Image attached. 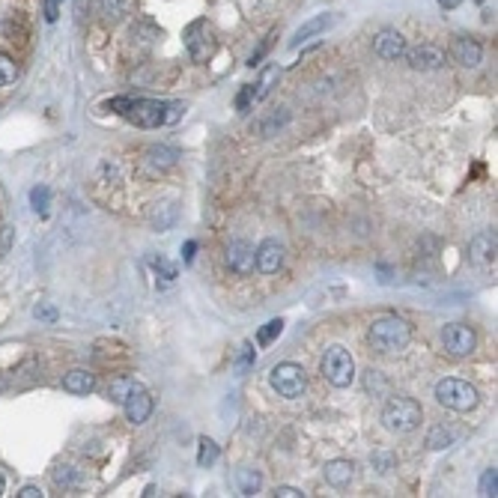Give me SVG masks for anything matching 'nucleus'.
Returning a JSON list of instances; mask_svg holds the SVG:
<instances>
[{"label":"nucleus","instance_id":"f257e3e1","mask_svg":"<svg viewBox=\"0 0 498 498\" xmlns=\"http://www.w3.org/2000/svg\"><path fill=\"white\" fill-rule=\"evenodd\" d=\"M186 108L182 105H171V102H156V98H131V108L126 117L141 126V128H158V126H171L176 123Z\"/></svg>","mask_w":498,"mask_h":498},{"label":"nucleus","instance_id":"f03ea898","mask_svg":"<svg viewBox=\"0 0 498 498\" xmlns=\"http://www.w3.org/2000/svg\"><path fill=\"white\" fill-rule=\"evenodd\" d=\"M412 331L400 317H379L370 325V343L379 352H400L409 346Z\"/></svg>","mask_w":498,"mask_h":498},{"label":"nucleus","instance_id":"7ed1b4c3","mask_svg":"<svg viewBox=\"0 0 498 498\" xmlns=\"http://www.w3.org/2000/svg\"><path fill=\"white\" fill-rule=\"evenodd\" d=\"M421 418H424V412L412 397H391L385 409H382V424H385L391 433H412V430L421 424Z\"/></svg>","mask_w":498,"mask_h":498},{"label":"nucleus","instance_id":"20e7f679","mask_svg":"<svg viewBox=\"0 0 498 498\" xmlns=\"http://www.w3.org/2000/svg\"><path fill=\"white\" fill-rule=\"evenodd\" d=\"M436 400L444 406V409H454V412H469L477 406V388L469 385L466 379H454V376H447L442 379L439 385H436Z\"/></svg>","mask_w":498,"mask_h":498},{"label":"nucleus","instance_id":"39448f33","mask_svg":"<svg viewBox=\"0 0 498 498\" xmlns=\"http://www.w3.org/2000/svg\"><path fill=\"white\" fill-rule=\"evenodd\" d=\"M322 376L331 382L335 388H350L355 382V361L350 355V350L343 346H328L322 355Z\"/></svg>","mask_w":498,"mask_h":498},{"label":"nucleus","instance_id":"423d86ee","mask_svg":"<svg viewBox=\"0 0 498 498\" xmlns=\"http://www.w3.org/2000/svg\"><path fill=\"white\" fill-rule=\"evenodd\" d=\"M269 382H272V388H275L280 397H287V400H295V397H302L305 388H308L305 367H302V364H293V361H284V364H278V367H272Z\"/></svg>","mask_w":498,"mask_h":498},{"label":"nucleus","instance_id":"0eeeda50","mask_svg":"<svg viewBox=\"0 0 498 498\" xmlns=\"http://www.w3.org/2000/svg\"><path fill=\"white\" fill-rule=\"evenodd\" d=\"M442 346H444V352L447 355H454V358H466L474 352V346H477V337H474V331L469 325H462V322H454V325H447L442 331Z\"/></svg>","mask_w":498,"mask_h":498},{"label":"nucleus","instance_id":"6e6552de","mask_svg":"<svg viewBox=\"0 0 498 498\" xmlns=\"http://www.w3.org/2000/svg\"><path fill=\"white\" fill-rule=\"evenodd\" d=\"M186 48H188L191 60H197V63H203V60L212 57V51H215V36H212V30H209L206 21L188 24V30H186Z\"/></svg>","mask_w":498,"mask_h":498},{"label":"nucleus","instance_id":"1a4fd4ad","mask_svg":"<svg viewBox=\"0 0 498 498\" xmlns=\"http://www.w3.org/2000/svg\"><path fill=\"white\" fill-rule=\"evenodd\" d=\"M254 265L263 275H275L280 265H284V245L278 239H265L254 251Z\"/></svg>","mask_w":498,"mask_h":498},{"label":"nucleus","instance_id":"9d476101","mask_svg":"<svg viewBox=\"0 0 498 498\" xmlns=\"http://www.w3.org/2000/svg\"><path fill=\"white\" fill-rule=\"evenodd\" d=\"M123 412H126V418L128 424H146V418L153 415V397H149L146 388H138V391H131L126 400H123Z\"/></svg>","mask_w":498,"mask_h":498},{"label":"nucleus","instance_id":"9b49d317","mask_svg":"<svg viewBox=\"0 0 498 498\" xmlns=\"http://www.w3.org/2000/svg\"><path fill=\"white\" fill-rule=\"evenodd\" d=\"M227 265L236 275H251L254 272V248L245 239H233L227 245Z\"/></svg>","mask_w":498,"mask_h":498},{"label":"nucleus","instance_id":"f8f14e48","mask_svg":"<svg viewBox=\"0 0 498 498\" xmlns=\"http://www.w3.org/2000/svg\"><path fill=\"white\" fill-rule=\"evenodd\" d=\"M373 51L376 57L382 60H400L406 54V39H403V33H397V30H382L379 36L373 39Z\"/></svg>","mask_w":498,"mask_h":498},{"label":"nucleus","instance_id":"ddd939ff","mask_svg":"<svg viewBox=\"0 0 498 498\" xmlns=\"http://www.w3.org/2000/svg\"><path fill=\"white\" fill-rule=\"evenodd\" d=\"M409 60L412 69L418 72H430V69H439V66H444V54L439 51L436 45H418V48H409V51L403 54Z\"/></svg>","mask_w":498,"mask_h":498},{"label":"nucleus","instance_id":"4468645a","mask_svg":"<svg viewBox=\"0 0 498 498\" xmlns=\"http://www.w3.org/2000/svg\"><path fill=\"white\" fill-rule=\"evenodd\" d=\"M451 57H454L459 66H466V69H474V66L480 63V57H484V51H480V45H477L472 36H459V39H454V45H451Z\"/></svg>","mask_w":498,"mask_h":498},{"label":"nucleus","instance_id":"2eb2a0df","mask_svg":"<svg viewBox=\"0 0 498 498\" xmlns=\"http://www.w3.org/2000/svg\"><path fill=\"white\" fill-rule=\"evenodd\" d=\"M322 474H325V480L331 487H350V480H352V474H355V466L350 459H331V462H325V469H322Z\"/></svg>","mask_w":498,"mask_h":498},{"label":"nucleus","instance_id":"dca6fc26","mask_svg":"<svg viewBox=\"0 0 498 498\" xmlns=\"http://www.w3.org/2000/svg\"><path fill=\"white\" fill-rule=\"evenodd\" d=\"M469 251H472V260L480 263V265L495 263V236L492 233H477L469 245Z\"/></svg>","mask_w":498,"mask_h":498},{"label":"nucleus","instance_id":"f3484780","mask_svg":"<svg viewBox=\"0 0 498 498\" xmlns=\"http://www.w3.org/2000/svg\"><path fill=\"white\" fill-rule=\"evenodd\" d=\"M63 388L69 394H90L96 388V376L87 370H69L63 376Z\"/></svg>","mask_w":498,"mask_h":498},{"label":"nucleus","instance_id":"a211bd4d","mask_svg":"<svg viewBox=\"0 0 498 498\" xmlns=\"http://www.w3.org/2000/svg\"><path fill=\"white\" fill-rule=\"evenodd\" d=\"M331 24H335V19H331V15H317V19L305 21L302 27L295 30V36H293V45L305 42V39H310V36H317V33H322V30H325V27H331Z\"/></svg>","mask_w":498,"mask_h":498},{"label":"nucleus","instance_id":"6ab92c4d","mask_svg":"<svg viewBox=\"0 0 498 498\" xmlns=\"http://www.w3.org/2000/svg\"><path fill=\"white\" fill-rule=\"evenodd\" d=\"M176 158H179V153H176V149H171V146H149L146 149V161L153 164V168H158V171L173 168Z\"/></svg>","mask_w":498,"mask_h":498},{"label":"nucleus","instance_id":"aec40b11","mask_svg":"<svg viewBox=\"0 0 498 498\" xmlns=\"http://www.w3.org/2000/svg\"><path fill=\"white\" fill-rule=\"evenodd\" d=\"M138 388H143V385H141V382H135L131 376H117V379L111 382V388H108V397H111L113 403H123L126 397H128L131 391H138Z\"/></svg>","mask_w":498,"mask_h":498},{"label":"nucleus","instance_id":"412c9836","mask_svg":"<svg viewBox=\"0 0 498 498\" xmlns=\"http://www.w3.org/2000/svg\"><path fill=\"white\" fill-rule=\"evenodd\" d=\"M280 78V66L278 63H272V66H265L263 69V75H260V81H257V90H254V102H260V98H265L269 96V90L275 87V81Z\"/></svg>","mask_w":498,"mask_h":498},{"label":"nucleus","instance_id":"4be33fe9","mask_svg":"<svg viewBox=\"0 0 498 498\" xmlns=\"http://www.w3.org/2000/svg\"><path fill=\"white\" fill-rule=\"evenodd\" d=\"M176 221V206L173 203H161L153 209V227L158 230V233H164V230H171Z\"/></svg>","mask_w":498,"mask_h":498},{"label":"nucleus","instance_id":"5701e85b","mask_svg":"<svg viewBox=\"0 0 498 498\" xmlns=\"http://www.w3.org/2000/svg\"><path fill=\"white\" fill-rule=\"evenodd\" d=\"M197 444H200V447H197V466H203V469H209V466H215V462H218V444H215L212 439H200V442H197Z\"/></svg>","mask_w":498,"mask_h":498},{"label":"nucleus","instance_id":"b1692460","mask_svg":"<svg viewBox=\"0 0 498 498\" xmlns=\"http://www.w3.org/2000/svg\"><path fill=\"white\" fill-rule=\"evenodd\" d=\"M236 484H239V492H242V495H257V492H260V484H263V477H260V472H254V469H242V472L236 474Z\"/></svg>","mask_w":498,"mask_h":498},{"label":"nucleus","instance_id":"393cba45","mask_svg":"<svg viewBox=\"0 0 498 498\" xmlns=\"http://www.w3.org/2000/svg\"><path fill=\"white\" fill-rule=\"evenodd\" d=\"M149 265H153V272L161 278V284H173L176 280V265L168 260V257H149Z\"/></svg>","mask_w":498,"mask_h":498},{"label":"nucleus","instance_id":"a878e982","mask_svg":"<svg viewBox=\"0 0 498 498\" xmlns=\"http://www.w3.org/2000/svg\"><path fill=\"white\" fill-rule=\"evenodd\" d=\"M280 331H284V320H272V322H265V325L260 328V335H257V343H260V346H269L272 340L280 337Z\"/></svg>","mask_w":498,"mask_h":498},{"label":"nucleus","instance_id":"bb28decb","mask_svg":"<svg viewBox=\"0 0 498 498\" xmlns=\"http://www.w3.org/2000/svg\"><path fill=\"white\" fill-rule=\"evenodd\" d=\"M48 203H51V191H48L45 186H36V188L30 191V206L36 209L39 215H45V212H48Z\"/></svg>","mask_w":498,"mask_h":498},{"label":"nucleus","instance_id":"cd10ccee","mask_svg":"<svg viewBox=\"0 0 498 498\" xmlns=\"http://www.w3.org/2000/svg\"><path fill=\"white\" fill-rule=\"evenodd\" d=\"M451 442H454V436H451V430H444V427L430 430V436H427V444L433 447V451H442V447H447Z\"/></svg>","mask_w":498,"mask_h":498},{"label":"nucleus","instance_id":"c85d7f7f","mask_svg":"<svg viewBox=\"0 0 498 498\" xmlns=\"http://www.w3.org/2000/svg\"><path fill=\"white\" fill-rule=\"evenodd\" d=\"M126 9H128L126 0H102V15L108 21H120L126 15Z\"/></svg>","mask_w":498,"mask_h":498},{"label":"nucleus","instance_id":"c756f323","mask_svg":"<svg viewBox=\"0 0 498 498\" xmlns=\"http://www.w3.org/2000/svg\"><path fill=\"white\" fill-rule=\"evenodd\" d=\"M480 495H484V498H495L498 495V472L495 469H487L484 477H480Z\"/></svg>","mask_w":498,"mask_h":498},{"label":"nucleus","instance_id":"7c9ffc66","mask_svg":"<svg viewBox=\"0 0 498 498\" xmlns=\"http://www.w3.org/2000/svg\"><path fill=\"white\" fill-rule=\"evenodd\" d=\"M15 78H19V69H15V63H12V57H6V54H0V87H6V84H12Z\"/></svg>","mask_w":498,"mask_h":498},{"label":"nucleus","instance_id":"2f4dec72","mask_svg":"<svg viewBox=\"0 0 498 498\" xmlns=\"http://www.w3.org/2000/svg\"><path fill=\"white\" fill-rule=\"evenodd\" d=\"M54 484H57V487H75V484H78V472H75L72 466L54 469Z\"/></svg>","mask_w":498,"mask_h":498},{"label":"nucleus","instance_id":"473e14b6","mask_svg":"<svg viewBox=\"0 0 498 498\" xmlns=\"http://www.w3.org/2000/svg\"><path fill=\"white\" fill-rule=\"evenodd\" d=\"M370 462H373V469H376L379 474H388V472L394 469V457H391L388 451H376V454L370 457Z\"/></svg>","mask_w":498,"mask_h":498},{"label":"nucleus","instance_id":"72a5a7b5","mask_svg":"<svg viewBox=\"0 0 498 498\" xmlns=\"http://www.w3.org/2000/svg\"><path fill=\"white\" fill-rule=\"evenodd\" d=\"M251 105H254V87H251V84H248V87H245V90H242V93L236 96V108H239V111L245 113V111H248V108H251Z\"/></svg>","mask_w":498,"mask_h":498},{"label":"nucleus","instance_id":"f704fd0d","mask_svg":"<svg viewBox=\"0 0 498 498\" xmlns=\"http://www.w3.org/2000/svg\"><path fill=\"white\" fill-rule=\"evenodd\" d=\"M105 108H108V111H113V113H123V117H126L128 108H131V98H126V96H120V98H111V102H108Z\"/></svg>","mask_w":498,"mask_h":498},{"label":"nucleus","instance_id":"c9c22d12","mask_svg":"<svg viewBox=\"0 0 498 498\" xmlns=\"http://www.w3.org/2000/svg\"><path fill=\"white\" fill-rule=\"evenodd\" d=\"M254 361H257V355H254V346H251V343H245V346H242V358H239V370H248Z\"/></svg>","mask_w":498,"mask_h":498},{"label":"nucleus","instance_id":"e433bc0d","mask_svg":"<svg viewBox=\"0 0 498 498\" xmlns=\"http://www.w3.org/2000/svg\"><path fill=\"white\" fill-rule=\"evenodd\" d=\"M272 39H275V33H272V36H269V39H265V42H263V45L257 48V51L251 54V60H248V66H257V63L263 60V54H265V51H269V45H272Z\"/></svg>","mask_w":498,"mask_h":498},{"label":"nucleus","instance_id":"4c0bfd02","mask_svg":"<svg viewBox=\"0 0 498 498\" xmlns=\"http://www.w3.org/2000/svg\"><path fill=\"white\" fill-rule=\"evenodd\" d=\"M36 320L54 322V320H57V310H54V308H48V305H42V308H36Z\"/></svg>","mask_w":498,"mask_h":498},{"label":"nucleus","instance_id":"58836bf2","mask_svg":"<svg viewBox=\"0 0 498 498\" xmlns=\"http://www.w3.org/2000/svg\"><path fill=\"white\" fill-rule=\"evenodd\" d=\"M57 15H60L57 0H45V21H57Z\"/></svg>","mask_w":498,"mask_h":498},{"label":"nucleus","instance_id":"ea45409f","mask_svg":"<svg viewBox=\"0 0 498 498\" xmlns=\"http://www.w3.org/2000/svg\"><path fill=\"white\" fill-rule=\"evenodd\" d=\"M275 495H278V498H302L305 492H302V489H295V487H278Z\"/></svg>","mask_w":498,"mask_h":498},{"label":"nucleus","instance_id":"a19ab883","mask_svg":"<svg viewBox=\"0 0 498 498\" xmlns=\"http://www.w3.org/2000/svg\"><path fill=\"white\" fill-rule=\"evenodd\" d=\"M194 251H197V242H186V248H182V260L191 263L194 260Z\"/></svg>","mask_w":498,"mask_h":498},{"label":"nucleus","instance_id":"79ce46f5","mask_svg":"<svg viewBox=\"0 0 498 498\" xmlns=\"http://www.w3.org/2000/svg\"><path fill=\"white\" fill-rule=\"evenodd\" d=\"M19 495H21V498H39V495H42V489H39V487H24Z\"/></svg>","mask_w":498,"mask_h":498},{"label":"nucleus","instance_id":"37998d69","mask_svg":"<svg viewBox=\"0 0 498 498\" xmlns=\"http://www.w3.org/2000/svg\"><path fill=\"white\" fill-rule=\"evenodd\" d=\"M459 4H462V0H439V6H442V9H457Z\"/></svg>","mask_w":498,"mask_h":498},{"label":"nucleus","instance_id":"c03bdc74","mask_svg":"<svg viewBox=\"0 0 498 498\" xmlns=\"http://www.w3.org/2000/svg\"><path fill=\"white\" fill-rule=\"evenodd\" d=\"M0 495H4V477H0Z\"/></svg>","mask_w":498,"mask_h":498},{"label":"nucleus","instance_id":"a18cd8bd","mask_svg":"<svg viewBox=\"0 0 498 498\" xmlns=\"http://www.w3.org/2000/svg\"><path fill=\"white\" fill-rule=\"evenodd\" d=\"M57 4H60V0H57Z\"/></svg>","mask_w":498,"mask_h":498}]
</instances>
